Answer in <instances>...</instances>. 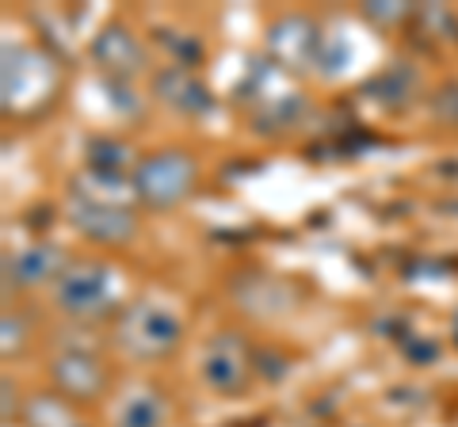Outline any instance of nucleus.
Instances as JSON below:
<instances>
[{
	"label": "nucleus",
	"instance_id": "7",
	"mask_svg": "<svg viewBox=\"0 0 458 427\" xmlns=\"http://www.w3.org/2000/svg\"><path fill=\"white\" fill-rule=\"evenodd\" d=\"M69 225L77 233H84L96 245H126L138 233V218L131 206H114V203H96L84 195H69Z\"/></svg>",
	"mask_w": 458,
	"mask_h": 427
},
{
	"label": "nucleus",
	"instance_id": "8",
	"mask_svg": "<svg viewBox=\"0 0 458 427\" xmlns=\"http://www.w3.org/2000/svg\"><path fill=\"white\" fill-rule=\"evenodd\" d=\"M50 378L57 393L73 405H92L107 393V370L104 363L96 359L92 351H81V347H65L50 359Z\"/></svg>",
	"mask_w": 458,
	"mask_h": 427
},
{
	"label": "nucleus",
	"instance_id": "10",
	"mask_svg": "<svg viewBox=\"0 0 458 427\" xmlns=\"http://www.w3.org/2000/svg\"><path fill=\"white\" fill-rule=\"evenodd\" d=\"M321 42H325V35L318 31V23L306 16H283L279 23H271V31H267L271 58H276V65L286 69V73H291V69L318 65Z\"/></svg>",
	"mask_w": 458,
	"mask_h": 427
},
{
	"label": "nucleus",
	"instance_id": "18",
	"mask_svg": "<svg viewBox=\"0 0 458 427\" xmlns=\"http://www.w3.org/2000/svg\"><path fill=\"white\" fill-rule=\"evenodd\" d=\"M23 336H27L23 321L16 317V313H4V355L20 351V347H23Z\"/></svg>",
	"mask_w": 458,
	"mask_h": 427
},
{
	"label": "nucleus",
	"instance_id": "15",
	"mask_svg": "<svg viewBox=\"0 0 458 427\" xmlns=\"http://www.w3.org/2000/svg\"><path fill=\"white\" fill-rule=\"evenodd\" d=\"M89 161H92V172H111V176H119V168H126L134 161V153L123 146V141H114V138H99L89 146Z\"/></svg>",
	"mask_w": 458,
	"mask_h": 427
},
{
	"label": "nucleus",
	"instance_id": "14",
	"mask_svg": "<svg viewBox=\"0 0 458 427\" xmlns=\"http://www.w3.org/2000/svg\"><path fill=\"white\" fill-rule=\"evenodd\" d=\"M20 420L23 427H89L77 405L65 401L62 393H35L31 401L20 405Z\"/></svg>",
	"mask_w": 458,
	"mask_h": 427
},
{
	"label": "nucleus",
	"instance_id": "16",
	"mask_svg": "<svg viewBox=\"0 0 458 427\" xmlns=\"http://www.w3.org/2000/svg\"><path fill=\"white\" fill-rule=\"evenodd\" d=\"M412 23H420V27H428L432 31V38H451V42H458V16L451 8H443V4H420L417 12H412Z\"/></svg>",
	"mask_w": 458,
	"mask_h": 427
},
{
	"label": "nucleus",
	"instance_id": "1",
	"mask_svg": "<svg viewBox=\"0 0 458 427\" xmlns=\"http://www.w3.org/2000/svg\"><path fill=\"white\" fill-rule=\"evenodd\" d=\"M0 92H4L8 115H31L47 107L57 92V65L50 54L35 46H4V73H0Z\"/></svg>",
	"mask_w": 458,
	"mask_h": 427
},
{
	"label": "nucleus",
	"instance_id": "4",
	"mask_svg": "<svg viewBox=\"0 0 458 427\" xmlns=\"http://www.w3.org/2000/svg\"><path fill=\"white\" fill-rule=\"evenodd\" d=\"M131 188L146 206L157 210H168L183 203L195 188V161L180 149H161V153H149L134 164V176H131Z\"/></svg>",
	"mask_w": 458,
	"mask_h": 427
},
{
	"label": "nucleus",
	"instance_id": "5",
	"mask_svg": "<svg viewBox=\"0 0 458 427\" xmlns=\"http://www.w3.org/2000/svg\"><path fill=\"white\" fill-rule=\"evenodd\" d=\"M245 99H256V122L260 126H291L302 111V92L286 80V69L276 62L252 65L249 84L241 88Z\"/></svg>",
	"mask_w": 458,
	"mask_h": 427
},
{
	"label": "nucleus",
	"instance_id": "17",
	"mask_svg": "<svg viewBox=\"0 0 458 427\" xmlns=\"http://www.w3.org/2000/svg\"><path fill=\"white\" fill-rule=\"evenodd\" d=\"M412 4H405V0H386V4H378V0H367L363 4V16L375 23V27H394V23H405L412 20Z\"/></svg>",
	"mask_w": 458,
	"mask_h": 427
},
{
	"label": "nucleus",
	"instance_id": "2",
	"mask_svg": "<svg viewBox=\"0 0 458 427\" xmlns=\"http://www.w3.org/2000/svg\"><path fill=\"white\" fill-rule=\"evenodd\" d=\"M114 347L126 351L131 359H165L168 351H176L183 324L172 309L157 302H134L114 317Z\"/></svg>",
	"mask_w": 458,
	"mask_h": 427
},
{
	"label": "nucleus",
	"instance_id": "6",
	"mask_svg": "<svg viewBox=\"0 0 458 427\" xmlns=\"http://www.w3.org/2000/svg\"><path fill=\"white\" fill-rule=\"evenodd\" d=\"M249 366H252L249 344L237 332L210 336L203 344V355H199V378L222 397H233L249 386V378H252Z\"/></svg>",
	"mask_w": 458,
	"mask_h": 427
},
{
	"label": "nucleus",
	"instance_id": "9",
	"mask_svg": "<svg viewBox=\"0 0 458 427\" xmlns=\"http://www.w3.org/2000/svg\"><path fill=\"white\" fill-rule=\"evenodd\" d=\"M69 264L73 260L62 252V245H54V240H35V245H23L20 252L4 255V279H8V287L35 290V287H47V282H57L65 275Z\"/></svg>",
	"mask_w": 458,
	"mask_h": 427
},
{
	"label": "nucleus",
	"instance_id": "19",
	"mask_svg": "<svg viewBox=\"0 0 458 427\" xmlns=\"http://www.w3.org/2000/svg\"><path fill=\"white\" fill-rule=\"evenodd\" d=\"M436 115L458 126V84H451V88H443V92H439V99H436Z\"/></svg>",
	"mask_w": 458,
	"mask_h": 427
},
{
	"label": "nucleus",
	"instance_id": "20",
	"mask_svg": "<svg viewBox=\"0 0 458 427\" xmlns=\"http://www.w3.org/2000/svg\"><path fill=\"white\" fill-rule=\"evenodd\" d=\"M12 412H16V405H12V381L4 378V420H12Z\"/></svg>",
	"mask_w": 458,
	"mask_h": 427
},
{
	"label": "nucleus",
	"instance_id": "3",
	"mask_svg": "<svg viewBox=\"0 0 458 427\" xmlns=\"http://www.w3.org/2000/svg\"><path fill=\"white\" fill-rule=\"evenodd\" d=\"M54 302L73 321L107 317L114 309V272L99 260H73L54 282Z\"/></svg>",
	"mask_w": 458,
	"mask_h": 427
},
{
	"label": "nucleus",
	"instance_id": "12",
	"mask_svg": "<svg viewBox=\"0 0 458 427\" xmlns=\"http://www.w3.org/2000/svg\"><path fill=\"white\" fill-rule=\"evenodd\" d=\"M153 92L161 104L183 111V115H207L210 111V92L199 84V77L183 65H165L153 73Z\"/></svg>",
	"mask_w": 458,
	"mask_h": 427
},
{
	"label": "nucleus",
	"instance_id": "11",
	"mask_svg": "<svg viewBox=\"0 0 458 427\" xmlns=\"http://www.w3.org/2000/svg\"><path fill=\"white\" fill-rule=\"evenodd\" d=\"M92 58L114 80H131V77H138L141 69H146V50H141L138 35L131 31V27H123V23L99 27V35L92 38Z\"/></svg>",
	"mask_w": 458,
	"mask_h": 427
},
{
	"label": "nucleus",
	"instance_id": "13",
	"mask_svg": "<svg viewBox=\"0 0 458 427\" xmlns=\"http://www.w3.org/2000/svg\"><path fill=\"white\" fill-rule=\"evenodd\" d=\"M168 401L153 386H131L111 408V427H165Z\"/></svg>",
	"mask_w": 458,
	"mask_h": 427
}]
</instances>
